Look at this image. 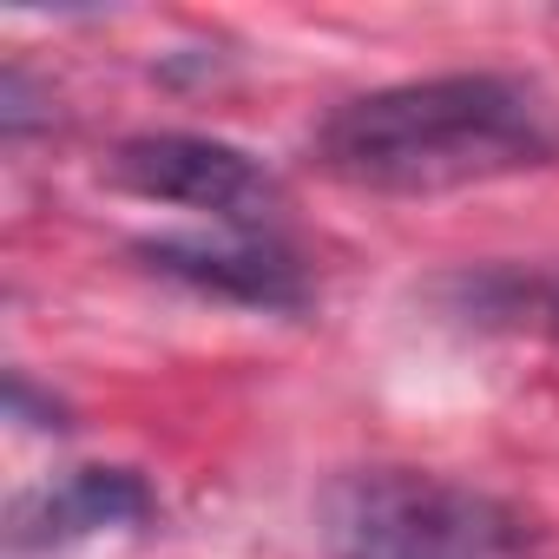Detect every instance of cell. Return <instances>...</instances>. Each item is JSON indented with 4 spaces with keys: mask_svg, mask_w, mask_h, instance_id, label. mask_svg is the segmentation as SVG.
I'll return each mask as SVG.
<instances>
[{
    "mask_svg": "<svg viewBox=\"0 0 559 559\" xmlns=\"http://www.w3.org/2000/svg\"><path fill=\"white\" fill-rule=\"evenodd\" d=\"M559 152L552 112L507 73H435L343 99L317 126V165L356 191H461L533 171Z\"/></svg>",
    "mask_w": 559,
    "mask_h": 559,
    "instance_id": "obj_1",
    "label": "cell"
},
{
    "mask_svg": "<svg viewBox=\"0 0 559 559\" xmlns=\"http://www.w3.org/2000/svg\"><path fill=\"white\" fill-rule=\"evenodd\" d=\"M330 559H533V520L428 467H349L323 493Z\"/></svg>",
    "mask_w": 559,
    "mask_h": 559,
    "instance_id": "obj_2",
    "label": "cell"
},
{
    "mask_svg": "<svg viewBox=\"0 0 559 559\" xmlns=\"http://www.w3.org/2000/svg\"><path fill=\"white\" fill-rule=\"evenodd\" d=\"M112 185L152 204L204 211L217 230H270L284 211V185L243 145L204 139V132H145L112 152Z\"/></svg>",
    "mask_w": 559,
    "mask_h": 559,
    "instance_id": "obj_3",
    "label": "cell"
},
{
    "mask_svg": "<svg viewBox=\"0 0 559 559\" xmlns=\"http://www.w3.org/2000/svg\"><path fill=\"white\" fill-rule=\"evenodd\" d=\"M145 270L171 276V284L217 297V304H243V310H304L310 284L304 263L276 243L270 230H217V237H152L139 243Z\"/></svg>",
    "mask_w": 559,
    "mask_h": 559,
    "instance_id": "obj_4",
    "label": "cell"
},
{
    "mask_svg": "<svg viewBox=\"0 0 559 559\" xmlns=\"http://www.w3.org/2000/svg\"><path fill=\"white\" fill-rule=\"evenodd\" d=\"M152 507L158 500H152V487L132 467H73V474H53V480H40L34 493L14 500V513H8V552L14 559L60 552V546L93 539V533L139 526Z\"/></svg>",
    "mask_w": 559,
    "mask_h": 559,
    "instance_id": "obj_5",
    "label": "cell"
},
{
    "mask_svg": "<svg viewBox=\"0 0 559 559\" xmlns=\"http://www.w3.org/2000/svg\"><path fill=\"white\" fill-rule=\"evenodd\" d=\"M441 317L500 336H546L559 343V270L552 263H474L435 284Z\"/></svg>",
    "mask_w": 559,
    "mask_h": 559,
    "instance_id": "obj_6",
    "label": "cell"
}]
</instances>
